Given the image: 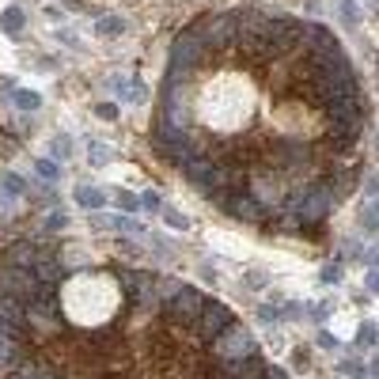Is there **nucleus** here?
I'll use <instances>...</instances> for the list:
<instances>
[{"instance_id": "f257e3e1", "label": "nucleus", "mask_w": 379, "mask_h": 379, "mask_svg": "<svg viewBox=\"0 0 379 379\" xmlns=\"http://www.w3.org/2000/svg\"><path fill=\"white\" fill-rule=\"evenodd\" d=\"M209 61H213V50L205 46L197 23H190L171 46V61H167V80L164 84H190V80H197V72L205 69Z\"/></svg>"}, {"instance_id": "f03ea898", "label": "nucleus", "mask_w": 379, "mask_h": 379, "mask_svg": "<svg viewBox=\"0 0 379 379\" xmlns=\"http://www.w3.org/2000/svg\"><path fill=\"white\" fill-rule=\"evenodd\" d=\"M334 205L337 201L322 179L308 182V186H300V190H288V197H285V213H292L300 224H322Z\"/></svg>"}, {"instance_id": "7ed1b4c3", "label": "nucleus", "mask_w": 379, "mask_h": 379, "mask_svg": "<svg viewBox=\"0 0 379 379\" xmlns=\"http://www.w3.org/2000/svg\"><path fill=\"white\" fill-rule=\"evenodd\" d=\"M262 167L277 171L285 182L300 179V175L311 167V148H308V141H300V136H277V141L265 148V164H262Z\"/></svg>"}, {"instance_id": "20e7f679", "label": "nucleus", "mask_w": 379, "mask_h": 379, "mask_svg": "<svg viewBox=\"0 0 379 379\" xmlns=\"http://www.w3.org/2000/svg\"><path fill=\"white\" fill-rule=\"evenodd\" d=\"M118 281H122V292L133 308L141 311H159V296H156V273L148 270H118Z\"/></svg>"}, {"instance_id": "39448f33", "label": "nucleus", "mask_w": 379, "mask_h": 379, "mask_svg": "<svg viewBox=\"0 0 379 379\" xmlns=\"http://www.w3.org/2000/svg\"><path fill=\"white\" fill-rule=\"evenodd\" d=\"M159 122L171 125V129H190L193 99L182 84H164V91H159Z\"/></svg>"}, {"instance_id": "423d86ee", "label": "nucleus", "mask_w": 379, "mask_h": 379, "mask_svg": "<svg viewBox=\"0 0 379 379\" xmlns=\"http://www.w3.org/2000/svg\"><path fill=\"white\" fill-rule=\"evenodd\" d=\"M213 357L216 360H243V357H258V342L251 330H243L239 322H231L220 337H213Z\"/></svg>"}, {"instance_id": "0eeeda50", "label": "nucleus", "mask_w": 379, "mask_h": 379, "mask_svg": "<svg viewBox=\"0 0 379 379\" xmlns=\"http://www.w3.org/2000/svg\"><path fill=\"white\" fill-rule=\"evenodd\" d=\"M197 27H201V38H205V46L213 50V58L236 46V12L205 15V19H197Z\"/></svg>"}, {"instance_id": "6e6552de", "label": "nucleus", "mask_w": 379, "mask_h": 379, "mask_svg": "<svg viewBox=\"0 0 379 379\" xmlns=\"http://www.w3.org/2000/svg\"><path fill=\"white\" fill-rule=\"evenodd\" d=\"M236 322V315H231V308L228 303H220V300H205V308H201V315L197 322H193V330L201 334V342H213V337H220L224 330Z\"/></svg>"}, {"instance_id": "1a4fd4ad", "label": "nucleus", "mask_w": 379, "mask_h": 379, "mask_svg": "<svg viewBox=\"0 0 379 379\" xmlns=\"http://www.w3.org/2000/svg\"><path fill=\"white\" fill-rule=\"evenodd\" d=\"M53 251L50 247H42V239H15V243H8L4 247V265H15V270H35L38 262H42V258H50Z\"/></svg>"}, {"instance_id": "9d476101", "label": "nucleus", "mask_w": 379, "mask_h": 379, "mask_svg": "<svg viewBox=\"0 0 379 379\" xmlns=\"http://www.w3.org/2000/svg\"><path fill=\"white\" fill-rule=\"evenodd\" d=\"M201 308H205V296H201L197 288L182 285L179 296L164 303V315L175 319V322H182V326H193V322H197V315H201Z\"/></svg>"}, {"instance_id": "9b49d317", "label": "nucleus", "mask_w": 379, "mask_h": 379, "mask_svg": "<svg viewBox=\"0 0 379 379\" xmlns=\"http://www.w3.org/2000/svg\"><path fill=\"white\" fill-rule=\"evenodd\" d=\"M0 292L15 296V300L30 303L38 292V277L35 270H15V265H0Z\"/></svg>"}, {"instance_id": "f8f14e48", "label": "nucleus", "mask_w": 379, "mask_h": 379, "mask_svg": "<svg viewBox=\"0 0 379 379\" xmlns=\"http://www.w3.org/2000/svg\"><path fill=\"white\" fill-rule=\"evenodd\" d=\"M23 360H27V337L0 322V368H4V372H15Z\"/></svg>"}, {"instance_id": "ddd939ff", "label": "nucleus", "mask_w": 379, "mask_h": 379, "mask_svg": "<svg viewBox=\"0 0 379 379\" xmlns=\"http://www.w3.org/2000/svg\"><path fill=\"white\" fill-rule=\"evenodd\" d=\"M262 372L265 364L258 357H243V360H220L209 379H262Z\"/></svg>"}, {"instance_id": "4468645a", "label": "nucleus", "mask_w": 379, "mask_h": 379, "mask_svg": "<svg viewBox=\"0 0 379 379\" xmlns=\"http://www.w3.org/2000/svg\"><path fill=\"white\" fill-rule=\"evenodd\" d=\"M0 322H4V326H12L15 334L27 337V303L15 300V296L0 292Z\"/></svg>"}, {"instance_id": "2eb2a0df", "label": "nucleus", "mask_w": 379, "mask_h": 379, "mask_svg": "<svg viewBox=\"0 0 379 379\" xmlns=\"http://www.w3.org/2000/svg\"><path fill=\"white\" fill-rule=\"evenodd\" d=\"M322 182L330 186L334 201H342V197H349V193H353V186H357V171H353V167H330Z\"/></svg>"}, {"instance_id": "dca6fc26", "label": "nucleus", "mask_w": 379, "mask_h": 379, "mask_svg": "<svg viewBox=\"0 0 379 379\" xmlns=\"http://www.w3.org/2000/svg\"><path fill=\"white\" fill-rule=\"evenodd\" d=\"M35 277H38V285H61V277H64V265H61V258H42V262L35 265Z\"/></svg>"}, {"instance_id": "f3484780", "label": "nucleus", "mask_w": 379, "mask_h": 379, "mask_svg": "<svg viewBox=\"0 0 379 379\" xmlns=\"http://www.w3.org/2000/svg\"><path fill=\"white\" fill-rule=\"evenodd\" d=\"M12 379H64L61 372H53L50 364H38V360H23L12 372Z\"/></svg>"}, {"instance_id": "a211bd4d", "label": "nucleus", "mask_w": 379, "mask_h": 379, "mask_svg": "<svg viewBox=\"0 0 379 379\" xmlns=\"http://www.w3.org/2000/svg\"><path fill=\"white\" fill-rule=\"evenodd\" d=\"M23 27H27V15H23V8H4L0 12V30H8V35H23Z\"/></svg>"}, {"instance_id": "6ab92c4d", "label": "nucleus", "mask_w": 379, "mask_h": 379, "mask_svg": "<svg viewBox=\"0 0 379 379\" xmlns=\"http://www.w3.org/2000/svg\"><path fill=\"white\" fill-rule=\"evenodd\" d=\"M76 201H80L84 209H91V213H99L103 201H107V193H103L99 186H87V182H80V186H76Z\"/></svg>"}, {"instance_id": "aec40b11", "label": "nucleus", "mask_w": 379, "mask_h": 379, "mask_svg": "<svg viewBox=\"0 0 379 379\" xmlns=\"http://www.w3.org/2000/svg\"><path fill=\"white\" fill-rule=\"evenodd\" d=\"M122 30H125L122 15H99V19H95V35L99 38H118Z\"/></svg>"}, {"instance_id": "412c9836", "label": "nucleus", "mask_w": 379, "mask_h": 379, "mask_svg": "<svg viewBox=\"0 0 379 379\" xmlns=\"http://www.w3.org/2000/svg\"><path fill=\"white\" fill-rule=\"evenodd\" d=\"M0 190H4L8 197H23V193H27L30 186H27V182H23L15 171H0Z\"/></svg>"}, {"instance_id": "4be33fe9", "label": "nucleus", "mask_w": 379, "mask_h": 379, "mask_svg": "<svg viewBox=\"0 0 379 379\" xmlns=\"http://www.w3.org/2000/svg\"><path fill=\"white\" fill-rule=\"evenodd\" d=\"M107 228L110 231H122V236H141V231H144L133 216H107Z\"/></svg>"}, {"instance_id": "5701e85b", "label": "nucleus", "mask_w": 379, "mask_h": 379, "mask_svg": "<svg viewBox=\"0 0 379 379\" xmlns=\"http://www.w3.org/2000/svg\"><path fill=\"white\" fill-rule=\"evenodd\" d=\"M179 288H182V281H175V277H159V281H156V296H159V308H164L167 300H175V296H179Z\"/></svg>"}, {"instance_id": "b1692460", "label": "nucleus", "mask_w": 379, "mask_h": 379, "mask_svg": "<svg viewBox=\"0 0 379 379\" xmlns=\"http://www.w3.org/2000/svg\"><path fill=\"white\" fill-rule=\"evenodd\" d=\"M12 103H15L19 110H38V107H42V95H38V91H27V87H19V91H12Z\"/></svg>"}, {"instance_id": "393cba45", "label": "nucleus", "mask_w": 379, "mask_h": 379, "mask_svg": "<svg viewBox=\"0 0 379 379\" xmlns=\"http://www.w3.org/2000/svg\"><path fill=\"white\" fill-rule=\"evenodd\" d=\"M35 171H38V179H46V182H53L61 175V167H58V159H35Z\"/></svg>"}, {"instance_id": "a878e982", "label": "nucleus", "mask_w": 379, "mask_h": 379, "mask_svg": "<svg viewBox=\"0 0 379 379\" xmlns=\"http://www.w3.org/2000/svg\"><path fill=\"white\" fill-rule=\"evenodd\" d=\"M114 201H118V209H125V213H136V209H141V197H136L133 190H114Z\"/></svg>"}, {"instance_id": "bb28decb", "label": "nucleus", "mask_w": 379, "mask_h": 379, "mask_svg": "<svg viewBox=\"0 0 379 379\" xmlns=\"http://www.w3.org/2000/svg\"><path fill=\"white\" fill-rule=\"evenodd\" d=\"M141 197V209H148V213H164V197H159V190H144L136 193Z\"/></svg>"}, {"instance_id": "cd10ccee", "label": "nucleus", "mask_w": 379, "mask_h": 379, "mask_svg": "<svg viewBox=\"0 0 379 379\" xmlns=\"http://www.w3.org/2000/svg\"><path fill=\"white\" fill-rule=\"evenodd\" d=\"M110 87H114V91L122 95V99H141V87H133L125 76H114V80H110Z\"/></svg>"}, {"instance_id": "c85d7f7f", "label": "nucleus", "mask_w": 379, "mask_h": 379, "mask_svg": "<svg viewBox=\"0 0 379 379\" xmlns=\"http://www.w3.org/2000/svg\"><path fill=\"white\" fill-rule=\"evenodd\" d=\"M376 342H379V330L372 326V322H364L360 334H357V345H360V349H376Z\"/></svg>"}, {"instance_id": "c756f323", "label": "nucleus", "mask_w": 379, "mask_h": 379, "mask_svg": "<svg viewBox=\"0 0 379 379\" xmlns=\"http://www.w3.org/2000/svg\"><path fill=\"white\" fill-rule=\"evenodd\" d=\"M50 152H53V159H69L72 156V141H69V136H53Z\"/></svg>"}, {"instance_id": "7c9ffc66", "label": "nucleus", "mask_w": 379, "mask_h": 379, "mask_svg": "<svg viewBox=\"0 0 379 379\" xmlns=\"http://www.w3.org/2000/svg\"><path fill=\"white\" fill-rule=\"evenodd\" d=\"M69 228V213H61V209H53L50 216H46V231H61Z\"/></svg>"}, {"instance_id": "2f4dec72", "label": "nucleus", "mask_w": 379, "mask_h": 379, "mask_svg": "<svg viewBox=\"0 0 379 379\" xmlns=\"http://www.w3.org/2000/svg\"><path fill=\"white\" fill-rule=\"evenodd\" d=\"M319 277H322V285H337V281H342V265H337V262L322 265V273H319Z\"/></svg>"}, {"instance_id": "473e14b6", "label": "nucleus", "mask_w": 379, "mask_h": 379, "mask_svg": "<svg viewBox=\"0 0 379 379\" xmlns=\"http://www.w3.org/2000/svg\"><path fill=\"white\" fill-rule=\"evenodd\" d=\"M342 372L357 376V379H368V364H360V360H342Z\"/></svg>"}, {"instance_id": "72a5a7b5", "label": "nucleus", "mask_w": 379, "mask_h": 379, "mask_svg": "<svg viewBox=\"0 0 379 379\" xmlns=\"http://www.w3.org/2000/svg\"><path fill=\"white\" fill-rule=\"evenodd\" d=\"M95 114H99L103 122H118V103H99V107H95Z\"/></svg>"}, {"instance_id": "f704fd0d", "label": "nucleus", "mask_w": 379, "mask_h": 379, "mask_svg": "<svg viewBox=\"0 0 379 379\" xmlns=\"http://www.w3.org/2000/svg\"><path fill=\"white\" fill-rule=\"evenodd\" d=\"M360 224H364L368 231H379V216L372 213V205H364V209H360Z\"/></svg>"}, {"instance_id": "c9c22d12", "label": "nucleus", "mask_w": 379, "mask_h": 379, "mask_svg": "<svg viewBox=\"0 0 379 379\" xmlns=\"http://www.w3.org/2000/svg\"><path fill=\"white\" fill-rule=\"evenodd\" d=\"M258 319H262V322H281L285 315H281V308H270V303H262V308H258Z\"/></svg>"}, {"instance_id": "e433bc0d", "label": "nucleus", "mask_w": 379, "mask_h": 379, "mask_svg": "<svg viewBox=\"0 0 379 379\" xmlns=\"http://www.w3.org/2000/svg\"><path fill=\"white\" fill-rule=\"evenodd\" d=\"M87 156H91V164H107V159H110V148H103V144H91V148H87Z\"/></svg>"}, {"instance_id": "4c0bfd02", "label": "nucleus", "mask_w": 379, "mask_h": 379, "mask_svg": "<svg viewBox=\"0 0 379 379\" xmlns=\"http://www.w3.org/2000/svg\"><path fill=\"white\" fill-rule=\"evenodd\" d=\"M164 220L171 224V228H179V231L186 228V216H182V213H175V209H164Z\"/></svg>"}, {"instance_id": "58836bf2", "label": "nucleus", "mask_w": 379, "mask_h": 379, "mask_svg": "<svg viewBox=\"0 0 379 379\" xmlns=\"http://www.w3.org/2000/svg\"><path fill=\"white\" fill-rule=\"evenodd\" d=\"M342 19L349 23V27H353V23H357V8H353L349 0H342Z\"/></svg>"}, {"instance_id": "ea45409f", "label": "nucleus", "mask_w": 379, "mask_h": 379, "mask_svg": "<svg viewBox=\"0 0 379 379\" xmlns=\"http://www.w3.org/2000/svg\"><path fill=\"white\" fill-rule=\"evenodd\" d=\"M319 345H322V349H342V342L330 337V334H319Z\"/></svg>"}, {"instance_id": "a19ab883", "label": "nucleus", "mask_w": 379, "mask_h": 379, "mask_svg": "<svg viewBox=\"0 0 379 379\" xmlns=\"http://www.w3.org/2000/svg\"><path fill=\"white\" fill-rule=\"evenodd\" d=\"M364 288H372V292H379V270H372V273H368Z\"/></svg>"}, {"instance_id": "79ce46f5", "label": "nucleus", "mask_w": 379, "mask_h": 379, "mask_svg": "<svg viewBox=\"0 0 379 379\" xmlns=\"http://www.w3.org/2000/svg\"><path fill=\"white\" fill-rule=\"evenodd\" d=\"M311 315H315V319L322 322V319H326V315H330V308H326V303H315V308H311Z\"/></svg>"}, {"instance_id": "37998d69", "label": "nucleus", "mask_w": 379, "mask_h": 379, "mask_svg": "<svg viewBox=\"0 0 379 379\" xmlns=\"http://www.w3.org/2000/svg\"><path fill=\"white\" fill-rule=\"evenodd\" d=\"M262 379H288V376L281 372V368H265V372H262Z\"/></svg>"}, {"instance_id": "c03bdc74", "label": "nucleus", "mask_w": 379, "mask_h": 379, "mask_svg": "<svg viewBox=\"0 0 379 379\" xmlns=\"http://www.w3.org/2000/svg\"><path fill=\"white\" fill-rule=\"evenodd\" d=\"M364 258H368V265H372V270H379V247H372V251H368Z\"/></svg>"}, {"instance_id": "a18cd8bd", "label": "nucleus", "mask_w": 379, "mask_h": 379, "mask_svg": "<svg viewBox=\"0 0 379 379\" xmlns=\"http://www.w3.org/2000/svg\"><path fill=\"white\" fill-rule=\"evenodd\" d=\"M368 379H379V357L372 360V364H368Z\"/></svg>"}, {"instance_id": "49530a36", "label": "nucleus", "mask_w": 379, "mask_h": 379, "mask_svg": "<svg viewBox=\"0 0 379 379\" xmlns=\"http://www.w3.org/2000/svg\"><path fill=\"white\" fill-rule=\"evenodd\" d=\"M368 205H372V213L379 216V193H376V197H372V201H368Z\"/></svg>"}]
</instances>
